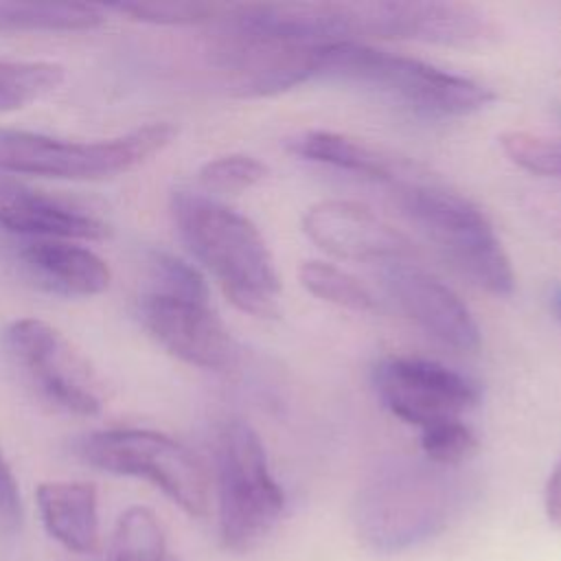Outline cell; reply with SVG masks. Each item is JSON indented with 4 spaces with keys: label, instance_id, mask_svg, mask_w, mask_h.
<instances>
[{
    "label": "cell",
    "instance_id": "obj_14",
    "mask_svg": "<svg viewBox=\"0 0 561 561\" xmlns=\"http://www.w3.org/2000/svg\"><path fill=\"white\" fill-rule=\"evenodd\" d=\"M305 234L333 256L351 261H403L408 237L379 219L368 206L348 199H324L302 215Z\"/></svg>",
    "mask_w": 561,
    "mask_h": 561
},
{
    "label": "cell",
    "instance_id": "obj_30",
    "mask_svg": "<svg viewBox=\"0 0 561 561\" xmlns=\"http://www.w3.org/2000/svg\"><path fill=\"white\" fill-rule=\"evenodd\" d=\"M552 302H554V311H557V316H559V320H561V289H557V291H554Z\"/></svg>",
    "mask_w": 561,
    "mask_h": 561
},
{
    "label": "cell",
    "instance_id": "obj_12",
    "mask_svg": "<svg viewBox=\"0 0 561 561\" xmlns=\"http://www.w3.org/2000/svg\"><path fill=\"white\" fill-rule=\"evenodd\" d=\"M138 316L164 351L191 366L221 370L234 359L230 331L210 309L208 298L147 289L138 302Z\"/></svg>",
    "mask_w": 561,
    "mask_h": 561
},
{
    "label": "cell",
    "instance_id": "obj_27",
    "mask_svg": "<svg viewBox=\"0 0 561 561\" xmlns=\"http://www.w3.org/2000/svg\"><path fill=\"white\" fill-rule=\"evenodd\" d=\"M149 291L208 298L204 276L186 261L158 252L149 261Z\"/></svg>",
    "mask_w": 561,
    "mask_h": 561
},
{
    "label": "cell",
    "instance_id": "obj_10",
    "mask_svg": "<svg viewBox=\"0 0 561 561\" xmlns=\"http://www.w3.org/2000/svg\"><path fill=\"white\" fill-rule=\"evenodd\" d=\"M2 342L13 366L44 401L77 416L101 412V381L59 329L39 318H15L7 324Z\"/></svg>",
    "mask_w": 561,
    "mask_h": 561
},
{
    "label": "cell",
    "instance_id": "obj_31",
    "mask_svg": "<svg viewBox=\"0 0 561 561\" xmlns=\"http://www.w3.org/2000/svg\"><path fill=\"white\" fill-rule=\"evenodd\" d=\"M169 561H175V559H173V557H169Z\"/></svg>",
    "mask_w": 561,
    "mask_h": 561
},
{
    "label": "cell",
    "instance_id": "obj_2",
    "mask_svg": "<svg viewBox=\"0 0 561 561\" xmlns=\"http://www.w3.org/2000/svg\"><path fill=\"white\" fill-rule=\"evenodd\" d=\"M460 504L449 467L394 460L366 480L355 500L357 535L375 550H403L445 528Z\"/></svg>",
    "mask_w": 561,
    "mask_h": 561
},
{
    "label": "cell",
    "instance_id": "obj_8",
    "mask_svg": "<svg viewBox=\"0 0 561 561\" xmlns=\"http://www.w3.org/2000/svg\"><path fill=\"white\" fill-rule=\"evenodd\" d=\"M77 451L94 469L147 480L193 517L208 511V478L202 462L169 434L140 427L99 430L85 434Z\"/></svg>",
    "mask_w": 561,
    "mask_h": 561
},
{
    "label": "cell",
    "instance_id": "obj_4",
    "mask_svg": "<svg viewBox=\"0 0 561 561\" xmlns=\"http://www.w3.org/2000/svg\"><path fill=\"white\" fill-rule=\"evenodd\" d=\"M210 24L208 59L237 96H272L320 77L329 44L267 28L243 4L221 9Z\"/></svg>",
    "mask_w": 561,
    "mask_h": 561
},
{
    "label": "cell",
    "instance_id": "obj_9",
    "mask_svg": "<svg viewBox=\"0 0 561 561\" xmlns=\"http://www.w3.org/2000/svg\"><path fill=\"white\" fill-rule=\"evenodd\" d=\"M340 42L357 37L414 39L425 44L478 48L495 39L493 22L478 9L438 0H342L329 2Z\"/></svg>",
    "mask_w": 561,
    "mask_h": 561
},
{
    "label": "cell",
    "instance_id": "obj_7",
    "mask_svg": "<svg viewBox=\"0 0 561 561\" xmlns=\"http://www.w3.org/2000/svg\"><path fill=\"white\" fill-rule=\"evenodd\" d=\"M215 484L219 537L230 552L254 550L278 524L285 493L274 480L256 432L239 419L215 438Z\"/></svg>",
    "mask_w": 561,
    "mask_h": 561
},
{
    "label": "cell",
    "instance_id": "obj_22",
    "mask_svg": "<svg viewBox=\"0 0 561 561\" xmlns=\"http://www.w3.org/2000/svg\"><path fill=\"white\" fill-rule=\"evenodd\" d=\"M298 280L309 294L337 307L362 313L377 309L373 291L337 265L324 261H305L298 267Z\"/></svg>",
    "mask_w": 561,
    "mask_h": 561
},
{
    "label": "cell",
    "instance_id": "obj_26",
    "mask_svg": "<svg viewBox=\"0 0 561 561\" xmlns=\"http://www.w3.org/2000/svg\"><path fill=\"white\" fill-rule=\"evenodd\" d=\"M478 447L473 430L465 421H447L421 430V449L425 460L438 467H458Z\"/></svg>",
    "mask_w": 561,
    "mask_h": 561
},
{
    "label": "cell",
    "instance_id": "obj_28",
    "mask_svg": "<svg viewBox=\"0 0 561 561\" xmlns=\"http://www.w3.org/2000/svg\"><path fill=\"white\" fill-rule=\"evenodd\" d=\"M22 526V495L18 480L0 451V530L18 533Z\"/></svg>",
    "mask_w": 561,
    "mask_h": 561
},
{
    "label": "cell",
    "instance_id": "obj_25",
    "mask_svg": "<svg viewBox=\"0 0 561 561\" xmlns=\"http://www.w3.org/2000/svg\"><path fill=\"white\" fill-rule=\"evenodd\" d=\"M500 147L517 167L543 175L559 178L561 175V142L550 140L530 131H506L500 136Z\"/></svg>",
    "mask_w": 561,
    "mask_h": 561
},
{
    "label": "cell",
    "instance_id": "obj_5",
    "mask_svg": "<svg viewBox=\"0 0 561 561\" xmlns=\"http://www.w3.org/2000/svg\"><path fill=\"white\" fill-rule=\"evenodd\" d=\"M401 213L476 287L511 296L515 272L484 213L467 197L438 184L397 182Z\"/></svg>",
    "mask_w": 561,
    "mask_h": 561
},
{
    "label": "cell",
    "instance_id": "obj_29",
    "mask_svg": "<svg viewBox=\"0 0 561 561\" xmlns=\"http://www.w3.org/2000/svg\"><path fill=\"white\" fill-rule=\"evenodd\" d=\"M546 513L548 517L561 526V458L557 462V467L552 469L548 484H546Z\"/></svg>",
    "mask_w": 561,
    "mask_h": 561
},
{
    "label": "cell",
    "instance_id": "obj_15",
    "mask_svg": "<svg viewBox=\"0 0 561 561\" xmlns=\"http://www.w3.org/2000/svg\"><path fill=\"white\" fill-rule=\"evenodd\" d=\"M0 228L26 239H103L107 226L88 210L0 175Z\"/></svg>",
    "mask_w": 561,
    "mask_h": 561
},
{
    "label": "cell",
    "instance_id": "obj_11",
    "mask_svg": "<svg viewBox=\"0 0 561 561\" xmlns=\"http://www.w3.org/2000/svg\"><path fill=\"white\" fill-rule=\"evenodd\" d=\"M375 392L401 421L421 430L462 421L480 401V388L462 373L421 357H388L375 366Z\"/></svg>",
    "mask_w": 561,
    "mask_h": 561
},
{
    "label": "cell",
    "instance_id": "obj_17",
    "mask_svg": "<svg viewBox=\"0 0 561 561\" xmlns=\"http://www.w3.org/2000/svg\"><path fill=\"white\" fill-rule=\"evenodd\" d=\"M35 504L44 530L66 550L77 554L99 550V493L92 482H42L35 491Z\"/></svg>",
    "mask_w": 561,
    "mask_h": 561
},
{
    "label": "cell",
    "instance_id": "obj_24",
    "mask_svg": "<svg viewBox=\"0 0 561 561\" xmlns=\"http://www.w3.org/2000/svg\"><path fill=\"white\" fill-rule=\"evenodd\" d=\"M107 11H116L127 15L129 20L162 24V26H195L213 22L221 7L210 2H118L105 7Z\"/></svg>",
    "mask_w": 561,
    "mask_h": 561
},
{
    "label": "cell",
    "instance_id": "obj_20",
    "mask_svg": "<svg viewBox=\"0 0 561 561\" xmlns=\"http://www.w3.org/2000/svg\"><path fill=\"white\" fill-rule=\"evenodd\" d=\"M66 70L44 59H0V114L22 110L64 83Z\"/></svg>",
    "mask_w": 561,
    "mask_h": 561
},
{
    "label": "cell",
    "instance_id": "obj_6",
    "mask_svg": "<svg viewBox=\"0 0 561 561\" xmlns=\"http://www.w3.org/2000/svg\"><path fill=\"white\" fill-rule=\"evenodd\" d=\"M175 134L178 129L164 121L105 140H64L0 127V171L72 182L110 180L160 153Z\"/></svg>",
    "mask_w": 561,
    "mask_h": 561
},
{
    "label": "cell",
    "instance_id": "obj_1",
    "mask_svg": "<svg viewBox=\"0 0 561 561\" xmlns=\"http://www.w3.org/2000/svg\"><path fill=\"white\" fill-rule=\"evenodd\" d=\"M171 215L188 252L237 309L276 316L280 278L263 234L248 217L195 191H173Z\"/></svg>",
    "mask_w": 561,
    "mask_h": 561
},
{
    "label": "cell",
    "instance_id": "obj_18",
    "mask_svg": "<svg viewBox=\"0 0 561 561\" xmlns=\"http://www.w3.org/2000/svg\"><path fill=\"white\" fill-rule=\"evenodd\" d=\"M287 149L311 162L329 164L381 182H399L401 164L392 156L337 131L316 129L298 134L289 138Z\"/></svg>",
    "mask_w": 561,
    "mask_h": 561
},
{
    "label": "cell",
    "instance_id": "obj_21",
    "mask_svg": "<svg viewBox=\"0 0 561 561\" xmlns=\"http://www.w3.org/2000/svg\"><path fill=\"white\" fill-rule=\"evenodd\" d=\"M110 561H169L167 541L149 506H129L116 519Z\"/></svg>",
    "mask_w": 561,
    "mask_h": 561
},
{
    "label": "cell",
    "instance_id": "obj_13",
    "mask_svg": "<svg viewBox=\"0 0 561 561\" xmlns=\"http://www.w3.org/2000/svg\"><path fill=\"white\" fill-rule=\"evenodd\" d=\"M381 283L399 309L427 335L456 351L480 346V327L469 307L430 272L405 261H390L381 267Z\"/></svg>",
    "mask_w": 561,
    "mask_h": 561
},
{
    "label": "cell",
    "instance_id": "obj_3",
    "mask_svg": "<svg viewBox=\"0 0 561 561\" xmlns=\"http://www.w3.org/2000/svg\"><path fill=\"white\" fill-rule=\"evenodd\" d=\"M320 77L364 85L423 118H462L495 99L493 90L476 79L362 42L329 44Z\"/></svg>",
    "mask_w": 561,
    "mask_h": 561
},
{
    "label": "cell",
    "instance_id": "obj_23",
    "mask_svg": "<svg viewBox=\"0 0 561 561\" xmlns=\"http://www.w3.org/2000/svg\"><path fill=\"white\" fill-rule=\"evenodd\" d=\"M267 167L248 153H228L202 164L197 178L206 191L241 193L267 178Z\"/></svg>",
    "mask_w": 561,
    "mask_h": 561
},
{
    "label": "cell",
    "instance_id": "obj_19",
    "mask_svg": "<svg viewBox=\"0 0 561 561\" xmlns=\"http://www.w3.org/2000/svg\"><path fill=\"white\" fill-rule=\"evenodd\" d=\"M105 22L103 9L83 2H0V33L90 31Z\"/></svg>",
    "mask_w": 561,
    "mask_h": 561
},
{
    "label": "cell",
    "instance_id": "obj_16",
    "mask_svg": "<svg viewBox=\"0 0 561 561\" xmlns=\"http://www.w3.org/2000/svg\"><path fill=\"white\" fill-rule=\"evenodd\" d=\"M18 261L37 285L59 296L90 298L112 283V270L96 252L66 239H24Z\"/></svg>",
    "mask_w": 561,
    "mask_h": 561
}]
</instances>
